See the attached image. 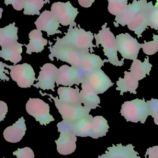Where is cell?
Returning a JSON list of instances; mask_svg holds the SVG:
<instances>
[{
	"instance_id": "6da1fadb",
	"label": "cell",
	"mask_w": 158,
	"mask_h": 158,
	"mask_svg": "<svg viewBox=\"0 0 158 158\" xmlns=\"http://www.w3.org/2000/svg\"><path fill=\"white\" fill-rule=\"evenodd\" d=\"M94 35L89 31H86L84 29L70 25L67 32L62 38L57 37L56 44L66 46L81 52H94L93 48L96 47L93 44Z\"/></svg>"
},
{
	"instance_id": "7a4b0ae2",
	"label": "cell",
	"mask_w": 158,
	"mask_h": 158,
	"mask_svg": "<svg viewBox=\"0 0 158 158\" xmlns=\"http://www.w3.org/2000/svg\"><path fill=\"white\" fill-rule=\"evenodd\" d=\"M107 23H105L98 33L94 34L96 40V46L98 48L101 44L103 48L104 55L107 57L108 62L115 66H122L124 64L123 60H118L117 56V48L116 44V38L111 32L110 28L107 27Z\"/></svg>"
},
{
	"instance_id": "3957f363",
	"label": "cell",
	"mask_w": 158,
	"mask_h": 158,
	"mask_svg": "<svg viewBox=\"0 0 158 158\" xmlns=\"http://www.w3.org/2000/svg\"><path fill=\"white\" fill-rule=\"evenodd\" d=\"M121 115L128 122L144 123L149 115L146 101L144 99H135L125 101L122 104L120 110Z\"/></svg>"
},
{
	"instance_id": "277c9868",
	"label": "cell",
	"mask_w": 158,
	"mask_h": 158,
	"mask_svg": "<svg viewBox=\"0 0 158 158\" xmlns=\"http://www.w3.org/2000/svg\"><path fill=\"white\" fill-rule=\"evenodd\" d=\"M42 96L48 95L51 99H52L55 106L58 109L59 112L60 114L64 120L68 122H73L80 118L86 117L89 115L90 109L85 107L82 105H74L67 102H62L59 100V98L54 97L51 94L41 93Z\"/></svg>"
},
{
	"instance_id": "5b68a950",
	"label": "cell",
	"mask_w": 158,
	"mask_h": 158,
	"mask_svg": "<svg viewBox=\"0 0 158 158\" xmlns=\"http://www.w3.org/2000/svg\"><path fill=\"white\" fill-rule=\"evenodd\" d=\"M58 131L60 132L59 138L56 140L57 152L62 155H68L73 153L76 149L77 136L71 129L70 123L62 120L57 125Z\"/></svg>"
},
{
	"instance_id": "8992f818",
	"label": "cell",
	"mask_w": 158,
	"mask_h": 158,
	"mask_svg": "<svg viewBox=\"0 0 158 158\" xmlns=\"http://www.w3.org/2000/svg\"><path fill=\"white\" fill-rule=\"evenodd\" d=\"M115 38L117 51L123 59L132 60L137 59L142 43H139L136 38L128 33H120Z\"/></svg>"
},
{
	"instance_id": "52a82bcc",
	"label": "cell",
	"mask_w": 158,
	"mask_h": 158,
	"mask_svg": "<svg viewBox=\"0 0 158 158\" xmlns=\"http://www.w3.org/2000/svg\"><path fill=\"white\" fill-rule=\"evenodd\" d=\"M9 69L11 78L20 88H30L36 80L33 67L27 63L9 65Z\"/></svg>"
},
{
	"instance_id": "ba28073f",
	"label": "cell",
	"mask_w": 158,
	"mask_h": 158,
	"mask_svg": "<svg viewBox=\"0 0 158 158\" xmlns=\"http://www.w3.org/2000/svg\"><path fill=\"white\" fill-rule=\"evenodd\" d=\"M26 110L41 125H46L54 118L49 114L48 104L39 98H30L26 104Z\"/></svg>"
},
{
	"instance_id": "9c48e42d",
	"label": "cell",
	"mask_w": 158,
	"mask_h": 158,
	"mask_svg": "<svg viewBox=\"0 0 158 158\" xmlns=\"http://www.w3.org/2000/svg\"><path fill=\"white\" fill-rule=\"evenodd\" d=\"M51 11L59 23L62 25H77L75 19L78 14V9L74 7L69 1L53 3L51 7Z\"/></svg>"
},
{
	"instance_id": "30bf717a",
	"label": "cell",
	"mask_w": 158,
	"mask_h": 158,
	"mask_svg": "<svg viewBox=\"0 0 158 158\" xmlns=\"http://www.w3.org/2000/svg\"><path fill=\"white\" fill-rule=\"evenodd\" d=\"M86 73L80 69L62 65L58 69V73L56 83L57 85L72 86L73 85H78L85 81Z\"/></svg>"
},
{
	"instance_id": "8fae6325",
	"label": "cell",
	"mask_w": 158,
	"mask_h": 158,
	"mask_svg": "<svg viewBox=\"0 0 158 158\" xmlns=\"http://www.w3.org/2000/svg\"><path fill=\"white\" fill-rule=\"evenodd\" d=\"M50 54L49 58L53 60L56 57L57 59L65 62L71 65L72 67L80 69L81 64V52L72 48L56 44L49 47Z\"/></svg>"
},
{
	"instance_id": "7c38bea8",
	"label": "cell",
	"mask_w": 158,
	"mask_h": 158,
	"mask_svg": "<svg viewBox=\"0 0 158 158\" xmlns=\"http://www.w3.org/2000/svg\"><path fill=\"white\" fill-rule=\"evenodd\" d=\"M84 82H86L97 94L104 93L114 85L101 69L87 73Z\"/></svg>"
},
{
	"instance_id": "4fadbf2b",
	"label": "cell",
	"mask_w": 158,
	"mask_h": 158,
	"mask_svg": "<svg viewBox=\"0 0 158 158\" xmlns=\"http://www.w3.org/2000/svg\"><path fill=\"white\" fill-rule=\"evenodd\" d=\"M58 73V69L54 64L46 63L41 67L39 76L36 80L38 82L33 84V86L43 90L51 89L54 91L55 83Z\"/></svg>"
},
{
	"instance_id": "5bb4252c",
	"label": "cell",
	"mask_w": 158,
	"mask_h": 158,
	"mask_svg": "<svg viewBox=\"0 0 158 158\" xmlns=\"http://www.w3.org/2000/svg\"><path fill=\"white\" fill-rule=\"evenodd\" d=\"M152 6V1L148 2L127 25L128 29L134 31L138 38L141 37L143 32L149 27V12Z\"/></svg>"
},
{
	"instance_id": "9a60e30c",
	"label": "cell",
	"mask_w": 158,
	"mask_h": 158,
	"mask_svg": "<svg viewBox=\"0 0 158 158\" xmlns=\"http://www.w3.org/2000/svg\"><path fill=\"white\" fill-rule=\"evenodd\" d=\"M35 24L37 29L46 31L48 36L61 33L59 30L60 27L59 22L57 20L52 12L49 10H44L36 19Z\"/></svg>"
},
{
	"instance_id": "2e32d148",
	"label": "cell",
	"mask_w": 158,
	"mask_h": 158,
	"mask_svg": "<svg viewBox=\"0 0 158 158\" xmlns=\"http://www.w3.org/2000/svg\"><path fill=\"white\" fill-rule=\"evenodd\" d=\"M147 3L146 0H133L121 15L115 17L114 22L115 27H117L118 25L123 27L127 25Z\"/></svg>"
},
{
	"instance_id": "e0dca14e",
	"label": "cell",
	"mask_w": 158,
	"mask_h": 158,
	"mask_svg": "<svg viewBox=\"0 0 158 158\" xmlns=\"http://www.w3.org/2000/svg\"><path fill=\"white\" fill-rule=\"evenodd\" d=\"M104 62H108V60H102L99 56L91 53L89 51L81 52L80 69L86 74L95 70L101 69Z\"/></svg>"
},
{
	"instance_id": "ac0fdd59",
	"label": "cell",
	"mask_w": 158,
	"mask_h": 158,
	"mask_svg": "<svg viewBox=\"0 0 158 158\" xmlns=\"http://www.w3.org/2000/svg\"><path fill=\"white\" fill-rule=\"evenodd\" d=\"M23 117H20L12 126L7 127L3 132L5 139L10 143L20 141L25 134L26 125Z\"/></svg>"
},
{
	"instance_id": "d6986e66",
	"label": "cell",
	"mask_w": 158,
	"mask_h": 158,
	"mask_svg": "<svg viewBox=\"0 0 158 158\" xmlns=\"http://www.w3.org/2000/svg\"><path fill=\"white\" fill-rule=\"evenodd\" d=\"M105 153L109 158H141L138 152L135 151L134 146L131 144L126 146L121 143L112 145L107 148Z\"/></svg>"
},
{
	"instance_id": "ffe728a7",
	"label": "cell",
	"mask_w": 158,
	"mask_h": 158,
	"mask_svg": "<svg viewBox=\"0 0 158 158\" xmlns=\"http://www.w3.org/2000/svg\"><path fill=\"white\" fill-rule=\"evenodd\" d=\"M80 96L81 102L85 107L91 110L99 107V97L86 82L81 83V90L80 91Z\"/></svg>"
},
{
	"instance_id": "44dd1931",
	"label": "cell",
	"mask_w": 158,
	"mask_h": 158,
	"mask_svg": "<svg viewBox=\"0 0 158 158\" xmlns=\"http://www.w3.org/2000/svg\"><path fill=\"white\" fill-rule=\"evenodd\" d=\"M93 117L89 115L73 122H69L72 133L77 136H90L92 130Z\"/></svg>"
},
{
	"instance_id": "7402d4cb",
	"label": "cell",
	"mask_w": 158,
	"mask_h": 158,
	"mask_svg": "<svg viewBox=\"0 0 158 158\" xmlns=\"http://www.w3.org/2000/svg\"><path fill=\"white\" fill-rule=\"evenodd\" d=\"M30 38L29 43L25 45L27 47V54H31L32 52H41L46 45L48 44V40L43 37V33L38 29L31 30L28 35Z\"/></svg>"
},
{
	"instance_id": "603a6c76",
	"label": "cell",
	"mask_w": 158,
	"mask_h": 158,
	"mask_svg": "<svg viewBox=\"0 0 158 158\" xmlns=\"http://www.w3.org/2000/svg\"><path fill=\"white\" fill-rule=\"evenodd\" d=\"M116 89L120 91V94L123 95V93L130 92L136 94V89L138 86V81L133 77L130 72L125 71L123 78L120 77L116 83Z\"/></svg>"
},
{
	"instance_id": "cb8c5ba5",
	"label": "cell",
	"mask_w": 158,
	"mask_h": 158,
	"mask_svg": "<svg viewBox=\"0 0 158 158\" xmlns=\"http://www.w3.org/2000/svg\"><path fill=\"white\" fill-rule=\"evenodd\" d=\"M13 22L7 26L0 28V46L2 48L10 46L17 42L18 28Z\"/></svg>"
},
{
	"instance_id": "d4e9b609",
	"label": "cell",
	"mask_w": 158,
	"mask_h": 158,
	"mask_svg": "<svg viewBox=\"0 0 158 158\" xmlns=\"http://www.w3.org/2000/svg\"><path fill=\"white\" fill-rule=\"evenodd\" d=\"M57 93L59 100L62 102L78 106L82 104L78 87L73 88L71 86H61L57 89Z\"/></svg>"
},
{
	"instance_id": "484cf974",
	"label": "cell",
	"mask_w": 158,
	"mask_h": 158,
	"mask_svg": "<svg viewBox=\"0 0 158 158\" xmlns=\"http://www.w3.org/2000/svg\"><path fill=\"white\" fill-rule=\"evenodd\" d=\"M152 67V64L149 62V57H147L144 62L138 59L133 60L130 70L133 77L139 81L145 78L146 75H149Z\"/></svg>"
},
{
	"instance_id": "4316f807",
	"label": "cell",
	"mask_w": 158,
	"mask_h": 158,
	"mask_svg": "<svg viewBox=\"0 0 158 158\" xmlns=\"http://www.w3.org/2000/svg\"><path fill=\"white\" fill-rule=\"evenodd\" d=\"M23 46H25V44L17 42L10 46L2 48L0 50V57L12 62L14 65L17 64L22 60L21 54L23 51Z\"/></svg>"
},
{
	"instance_id": "83f0119b",
	"label": "cell",
	"mask_w": 158,
	"mask_h": 158,
	"mask_svg": "<svg viewBox=\"0 0 158 158\" xmlns=\"http://www.w3.org/2000/svg\"><path fill=\"white\" fill-rule=\"evenodd\" d=\"M109 128L107 120L102 116H95L93 118L92 130L90 137L98 139L106 135Z\"/></svg>"
},
{
	"instance_id": "f1b7e54d",
	"label": "cell",
	"mask_w": 158,
	"mask_h": 158,
	"mask_svg": "<svg viewBox=\"0 0 158 158\" xmlns=\"http://www.w3.org/2000/svg\"><path fill=\"white\" fill-rule=\"evenodd\" d=\"M48 1L44 0H24L25 15H40V10Z\"/></svg>"
},
{
	"instance_id": "f546056e",
	"label": "cell",
	"mask_w": 158,
	"mask_h": 158,
	"mask_svg": "<svg viewBox=\"0 0 158 158\" xmlns=\"http://www.w3.org/2000/svg\"><path fill=\"white\" fill-rule=\"evenodd\" d=\"M107 10L115 17L121 15L128 6V0H107Z\"/></svg>"
},
{
	"instance_id": "4dcf8cb0",
	"label": "cell",
	"mask_w": 158,
	"mask_h": 158,
	"mask_svg": "<svg viewBox=\"0 0 158 158\" xmlns=\"http://www.w3.org/2000/svg\"><path fill=\"white\" fill-rule=\"evenodd\" d=\"M141 48L144 54L150 56L153 55L158 51V35L153 34V40L150 41H144L142 43Z\"/></svg>"
},
{
	"instance_id": "1f68e13d",
	"label": "cell",
	"mask_w": 158,
	"mask_h": 158,
	"mask_svg": "<svg viewBox=\"0 0 158 158\" xmlns=\"http://www.w3.org/2000/svg\"><path fill=\"white\" fill-rule=\"evenodd\" d=\"M149 115L154 118L155 124L158 125V99H151L146 101Z\"/></svg>"
},
{
	"instance_id": "d6a6232c",
	"label": "cell",
	"mask_w": 158,
	"mask_h": 158,
	"mask_svg": "<svg viewBox=\"0 0 158 158\" xmlns=\"http://www.w3.org/2000/svg\"><path fill=\"white\" fill-rule=\"evenodd\" d=\"M149 27L157 30L158 33V6H152L151 9L149 16Z\"/></svg>"
},
{
	"instance_id": "836d02e7",
	"label": "cell",
	"mask_w": 158,
	"mask_h": 158,
	"mask_svg": "<svg viewBox=\"0 0 158 158\" xmlns=\"http://www.w3.org/2000/svg\"><path fill=\"white\" fill-rule=\"evenodd\" d=\"M13 154L17 158H34L35 155L32 149L28 147L18 148L17 151L13 152Z\"/></svg>"
},
{
	"instance_id": "e575fe53",
	"label": "cell",
	"mask_w": 158,
	"mask_h": 158,
	"mask_svg": "<svg viewBox=\"0 0 158 158\" xmlns=\"http://www.w3.org/2000/svg\"><path fill=\"white\" fill-rule=\"evenodd\" d=\"M4 3L6 6L12 4L17 10H21L24 8V0H4Z\"/></svg>"
},
{
	"instance_id": "d590c367",
	"label": "cell",
	"mask_w": 158,
	"mask_h": 158,
	"mask_svg": "<svg viewBox=\"0 0 158 158\" xmlns=\"http://www.w3.org/2000/svg\"><path fill=\"white\" fill-rule=\"evenodd\" d=\"M4 67H7L9 69V65H7V64L0 61V80H4V81H5V80L9 81V78L4 73V72L8 73V71L7 70H5Z\"/></svg>"
},
{
	"instance_id": "8d00e7d4",
	"label": "cell",
	"mask_w": 158,
	"mask_h": 158,
	"mask_svg": "<svg viewBox=\"0 0 158 158\" xmlns=\"http://www.w3.org/2000/svg\"><path fill=\"white\" fill-rule=\"evenodd\" d=\"M146 155H148V158H158V146L148 148Z\"/></svg>"
},
{
	"instance_id": "74e56055",
	"label": "cell",
	"mask_w": 158,
	"mask_h": 158,
	"mask_svg": "<svg viewBox=\"0 0 158 158\" xmlns=\"http://www.w3.org/2000/svg\"><path fill=\"white\" fill-rule=\"evenodd\" d=\"M8 111V107L6 102L0 101V122L4 120Z\"/></svg>"
},
{
	"instance_id": "f35d334b",
	"label": "cell",
	"mask_w": 158,
	"mask_h": 158,
	"mask_svg": "<svg viewBox=\"0 0 158 158\" xmlns=\"http://www.w3.org/2000/svg\"><path fill=\"white\" fill-rule=\"evenodd\" d=\"M96 0H78V2L81 6L85 8H88Z\"/></svg>"
},
{
	"instance_id": "ab89813d",
	"label": "cell",
	"mask_w": 158,
	"mask_h": 158,
	"mask_svg": "<svg viewBox=\"0 0 158 158\" xmlns=\"http://www.w3.org/2000/svg\"><path fill=\"white\" fill-rule=\"evenodd\" d=\"M98 158H109V157L107 156V154L105 153V154H103L99 156H98Z\"/></svg>"
},
{
	"instance_id": "60d3db41",
	"label": "cell",
	"mask_w": 158,
	"mask_h": 158,
	"mask_svg": "<svg viewBox=\"0 0 158 158\" xmlns=\"http://www.w3.org/2000/svg\"><path fill=\"white\" fill-rule=\"evenodd\" d=\"M2 12H3L2 8H0V19H1V17H2Z\"/></svg>"
},
{
	"instance_id": "b9f144b4",
	"label": "cell",
	"mask_w": 158,
	"mask_h": 158,
	"mask_svg": "<svg viewBox=\"0 0 158 158\" xmlns=\"http://www.w3.org/2000/svg\"><path fill=\"white\" fill-rule=\"evenodd\" d=\"M154 6H158V0H156V4H155Z\"/></svg>"
},
{
	"instance_id": "7bdbcfd3",
	"label": "cell",
	"mask_w": 158,
	"mask_h": 158,
	"mask_svg": "<svg viewBox=\"0 0 158 158\" xmlns=\"http://www.w3.org/2000/svg\"><path fill=\"white\" fill-rule=\"evenodd\" d=\"M2 158H5V157H2Z\"/></svg>"
}]
</instances>
